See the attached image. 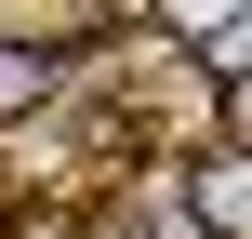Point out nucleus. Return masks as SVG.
<instances>
[{"label":"nucleus","instance_id":"obj_1","mask_svg":"<svg viewBox=\"0 0 252 239\" xmlns=\"http://www.w3.org/2000/svg\"><path fill=\"white\" fill-rule=\"evenodd\" d=\"M173 186H186V226H199V239H252V146H239V133L199 146Z\"/></svg>","mask_w":252,"mask_h":239},{"label":"nucleus","instance_id":"obj_2","mask_svg":"<svg viewBox=\"0 0 252 239\" xmlns=\"http://www.w3.org/2000/svg\"><path fill=\"white\" fill-rule=\"evenodd\" d=\"M106 27H120V0H0V40H40V53H80Z\"/></svg>","mask_w":252,"mask_h":239},{"label":"nucleus","instance_id":"obj_3","mask_svg":"<svg viewBox=\"0 0 252 239\" xmlns=\"http://www.w3.org/2000/svg\"><path fill=\"white\" fill-rule=\"evenodd\" d=\"M53 93H66V53H40V40H0V133H13V120H40Z\"/></svg>","mask_w":252,"mask_h":239},{"label":"nucleus","instance_id":"obj_4","mask_svg":"<svg viewBox=\"0 0 252 239\" xmlns=\"http://www.w3.org/2000/svg\"><path fill=\"white\" fill-rule=\"evenodd\" d=\"M226 120H239V146H252V67H226Z\"/></svg>","mask_w":252,"mask_h":239},{"label":"nucleus","instance_id":"obj_5","mask_svg":"<svg viewBox=\"0 0 252 239\" xmlns=\"http://www.w3.org/2000/svg\"><path fill=\"white\" fill-rule=\"evenodd\" d=\"M159 13H173V27H186V40H199V27H213V13H226V0H159Z\"/></svg>","mask_w":252,"mask_h":239}]
</instances>
